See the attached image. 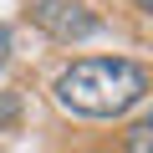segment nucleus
<instances>
[{
    "label": "nucleus",
    "mask_w": 153,
    "mask_h": 153,
    "mask_svg": "<svg viewBox=\"0 0 153 153\" xmlns=\"http://www.w3.org/2000/svg\"><path fill=\"white\" fill-rule=\"evenodd\" d=\"M51 92L76 117H123L148 97V66L128 56H82L56 76Z\"/></svg>",
    "instance_id": "f257e3e1"
},
{
    "label": "nucleus",
    "mask_w": 153,
    "mask_h": 153,
    "mask_svg": "<svg viewBox=\"0 0 153 153\" xmlns=\"http://www.w3.org/2000/svg\"><path fill=\"white\" fill-rule=\"evenodd\" d=\"M31 21L56 36V41H87L97 36V16L87 5H76V0H31Z\"/></svg>",
    "instance_id": "f03ea898"
},
{
    "label": "nucleus",
    "mask_w": 153,
    "mask_h": 153,
    "mask_svg": "<svg viewBox=\"0 0 153 153\" xmlns=\"http://www.w3.org/2000/svg\"><path fill=\"white\" fill-rule=\"evenodd\" d=\"M128 153H153V117L128 128Z\"/></svg>",
    "instance_id": "7ed1b4c3"
},
{
    "label": "nucleus",
    "mask_w": 153,
    "mask_h": 153,
    "mask_svg": "<svg viewBox=\"0 0 153 153\" xmlns=\"http://www.w3.org/2000/svg\"><path fill=\"white\" fill-rule=\"evenodd\" d=\"M10 112H16V102H10V97H0V117H10Z\"/></svg>",
    "instance_id": "20e7f679"
},
{
    "label": "nucleus",
    "mask_w": 153,
    "mask_h": 153,
    "mask_svg": "<svg viewBox=\"0 0 153 153\" xmlns=\"http://www.w3.org/2000/svg\"><path fill=\"white\" fill-rule=\"evenodd\" d=\"M138 10H153V0H138Z\"/></svg>",
    "instance_id": "39448f33"
}]
</instances>
